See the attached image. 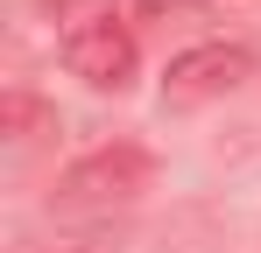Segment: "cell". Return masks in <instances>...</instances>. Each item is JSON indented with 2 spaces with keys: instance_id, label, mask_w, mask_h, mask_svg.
I'll list each match as a JSON object with an SVG mask.
<instances>
[{
  "instance_id": "7a4b0ae2",
  "label": "cell",
  "mask_w": 261,
  "mask_h": 253,
  "mask_svg": "<svg viewBox=\"0 0 261 253\" xmlns=\"http://www.w3.org/2000/svg\"><path fill=\"white\" fill-rule=\"evenodd\" d=\"M148 183H155V155L134 148V141H106V148H92V155H78L64 169L57 204H127Z\"/></svg>"
},
{
  "instance_id": "277c9868",
  "label": "cell",
  "mask_w": 261,
  "mask_h": 253,
  "mask_svg": "<svg viewBox=\"0 0 261 253\" xmlns=\"http://www.w3.org/2000/svg\"><path fill=\"white\" fill-rule=\"evenodd\" d=\"M0 126H7L14 141H36V134H49V126H57V113H49L36 91H7V99H0Z\"/></svg>"
},
{
  "instance_id": "3957f363",
  "label": "cell",
  "mask_w": 261,
  "mask_h": 253,
  "mask_svg": "<svg viewBox=\"0 0 261 253\" xmlns=\"http://www.w3.org/2000/svg\"><path fill=\"white\" fill-rule=\"evenodd\" d=\"M247 78H254V49H247V42H198V49L170 56V71H163V106H205V99L240 91Z\"/></svg>"
},
{
  "instance_id": "6da1fadb",
  "label": "cell",
  "mask_w": 261,
  "mask_h": 253,
  "mask_svg": "<svg viewBox=\"0 0 261 253\" xmlns=\"http://www.w3.org/2000/svg\"><path fill=\"white\" fill-rule=\"evenodd\" d=\"M64 64H71V78H85L92 91H127L134 64H141L134 21L113 0H78L71 21H64Z\"/></svg>"
}]
</instances>
